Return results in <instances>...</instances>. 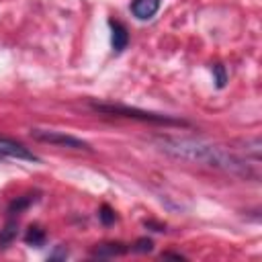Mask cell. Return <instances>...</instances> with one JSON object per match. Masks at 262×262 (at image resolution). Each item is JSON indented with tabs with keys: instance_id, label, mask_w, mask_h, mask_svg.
Masks as SVG:
<instances>
[{
	"instance_id": "obj_1",
	"label": "cell",
	"mask_w": 262,
	"mask_h": 262,
	"mask_svg": "<svg viewBox=\"0 0 262 262\" xmlns=\"http://www.w3.org/2000/svg\"><path fill=\"white\" fill-rule=\"evenodd\" d=\"M156 143L160 149L176 160L192 162V164H203L209 168H217L242 178H256V172L248 166L246 160L237 158L235 154L223 149L221 145H213L203 139H192V137H158Z\"/></svg>"
},
{
	"instance_id": "obj_2",
	"label": "cell",
	"mask_w": 262,
	"mask_h": 262,
	"mask_svg": "<svg viewBox=\"0 0 262 262\" xmlns=\"http://www.w3.org/2000/svg\"><path fill=\"white\" fill-rule=\"evenodd\" d=\"M90 108L96 113H104V115H117V117H127V119H137L143 123H158V125H176V127H186L188 121L172 117V115H160V113H149V111H141L135 106H127V104H115V102H90Z\"/></svg>"
},
{
	"instance_id": "obj_3",
	"label": "cell",
	"mask_w": 262,
	"mask_h": 262,
	"mask_svg": "<svg viewBox=\"0 0 262 262\" xmlns=\"http://www.w3.org/2000/svg\"><path fill=\"white\" fill-rule=\"evenodd\" d=\"M31 137L37 139V141H43V143H51V145H59V147H70V149H84V151H90V143L80 139V137H74L70 133H63V131H55V129H31Z\"/></svg>"
},
{
	"instance_id": "obj_4",
	"label": "cell",
	"mask_w": 262,
	"mask_h": 262,
	"mask_svg": "<svg viewBox=\"0 0 262 262\" xmlns=\"http://www.w3.org/2000/svg\"><path fill=\"white\" fill-rule=\"evenodd\" d=\"M4 156H10V158H16V160H29V162H39V158L29 151L23 143L14 141V139H8V137H0V158Z\"/></svg>"
},
{
	"instance_id": "obj_5",
	"label": "cell",
	"mask_w": 262,
	"mask_h": 262,
	"mask_svg": "<svg viewBox=\"0 0 262 262\" xmlns=\"http://www.w3.org/2000/svg\"><path fill=\"white\" fill-rule=\"evenodd\" d=\"M108 27H111V43H113V51L115 53H121L127 45H129V33L125 29L123 23L119 20H108Z\"/></svg>"
},
{
	"instance_id": "obj_6",
	"label": "cell",
	"mask_w": 262,
	"mask_h": 262,
	"mask_svg": "<svg viewBox=\"0 0 262 262\" xmlns=\"http://www.w3.org/2000/svg\"><path fill=\"white\" fill-rule=\"evenodd\" d=\"M160 4H162V0H133L131 2V12H133L135 18L147 20L160 10Z\"/></svg>"
},
{
	"instance_id": "obj_7",
	"label": "cell",
	"mask_w": 262,
	"mask_h": 262,
	"mask_svg": "<svg viewBox=\"0 0 262 262\" xmlns=\"http://www.w3.org/2000/svg\"><path fill=\"white\" fill-rule=\"evenodd\" d=\"M131 250V246H125L121 242H108V244H100L92 250V256L98 258H111V256H123Z\"/></svg>"
},
{
	"instance_id": "obj_8",
	"label": "cell",
	"mask_w": 262,
	"mask_h": 262,
	"mask_svg": "<svg viewBox=\"0 0 262 262\" xmlns=\"http://www.w3.org/2000/svg\"><path fill=\"white\" fill-rule=\"evenodd\" d=\"M35 201H37V192H35V194H23V196H16L14 201H10V205H8V209H6L8 217H18V215H20L25 209H29Z\"/></svg>"
},
{
	"instance_id": "obj_9",
	"label": "cell",
	"mask_w": 262,
	"mask_h": 262,
	"mask_svg": "<svg viewBox=\"0 0 262 262\" xmlns=\"http://www.w3.org/2000/svg\"><path fill=\"white\" fill-rule=\"evenodd\" d=\"M25 242H27V246L41 248V246H45V242H47V233H45L41 227L31 225V227L27 229V233H25Z\"/></svg>"
},
{
	"instance_id": "obj_10",
	"label": "cell",
	"mask_w": 262,
	"mask_h": 262,
	"mask_svg": "<svg viewBox=\"0 0 262 262\" xmlns=\"http://www.w3.org/2000/svg\"><path fill=\"white\" fill-rule=\"evenodd\" d=\"M16 237V217H8L6 225L0 229V248H6Z\"/></svg>"
},
{
	"instance_id": "obj_11",
	"label": "cell",
	"mask_w": 262,
	"mask_h": 262,
	"mask_svg": "<svg viewBox=\"0 0 262 262\" xmlns=\"http://www.w3.org/2000/svg\"><path fill=\"white\" fill-rule=\"evenodd\" d=\"M213 74H215V86H217V88H223L225 82H227L225 68H223L221 63H215V66H213Z\"/></svg>"
},
{
	"instance_id": "obj_12",
	"label": "cell",
	"mask_w": 262,
	"mask_h": 262,
	"mask_svg": "<svg viewBox=\"0 0 262 262\" xmlns=\"http://www.w3.org/2000/svg\"><path fill=\"white\" fill-rule=\"evenodd\" d=\"M98 217H100V221H102L104 225H111V223L117 219L115 211H113L108 205H102V207H100V211H98Z\"/></svg>"
},
{
	"instance_id": "obj_13",
	"label": "cell",
	"mask_w": 262,
	"mask_h": 262,
	"mask_svg": "<svg viewBox=\"0 0 262 262\" xmlns=\"http://www.w3.org/2000/svg\"><path fill=\"white\" fill-rule=\"evenodd\" d=\"M131 250H133V252H151V250H154V242L147 239V237H139V239L135 242V246H131Z\"/></svg>"
},
{
	"instance_id": "obj_14",
	"label": "cell",
	"mask_w": 262,
	"mask_h": 262,
	"mask_svg": "<svg viewBox=\"0 0 262 262\" xmlns=\"http://www.w3.org/2000/svg\"><path fill=\"white\" fill-rule=\"evenodd\" d=\"M66 256H68V250H63V248H59V250H57L55 254H51L49 258L53 260V258H66Z\"/></svg>"
},
{
	"instance_id": "obj_15",
	"label": "cell",
	"mask_w": 262,
	"mask_h": 262,
	"mask_svg": "<svg viewBox=\"0 0 262 262\" xmlns=\"http://www.w3.org/2000/svg\"><path fill=\"white\" fill-rule=\"evenodd\" d=\"M162 258H176V260H182L184 256H180V254H172V252H164Z\"/></svg>"
}]
</instances>
